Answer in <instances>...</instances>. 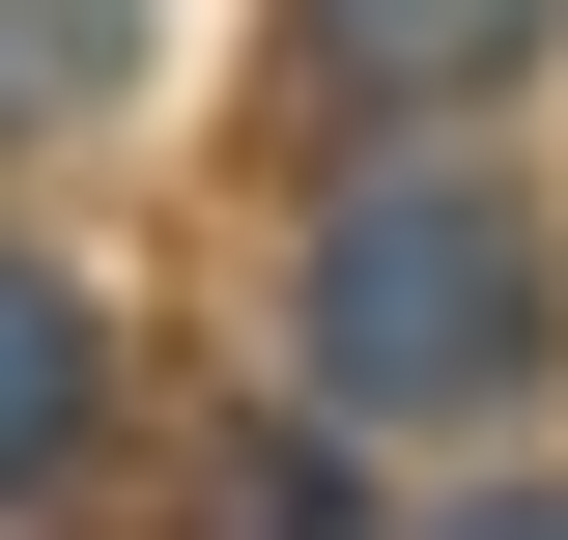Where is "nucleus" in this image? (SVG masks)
<instances>
[{
	"instance_id": "nucleus-3",
	"label": "nucleus",
	"mask_w": 568,
	"mask_h": 540,
	"mask_svg": "<svg viewBox=\"0 0 568 540\" xmlns=\"http://www.w3.org/2000/svg\"><path fill=\"white\" fill-rule=\"evenodd\" d=\"M58 456H85V284L0 257V483H58Z\"/></svg>"
},
{
	"instance_id": "nucleus-4",
	"label": "nucleus",
	"mask_w": 568,
	"mask_h": 540,
	"mask_svg": "<svg viewBox=\"0 0 568 540\" xmlns=\"http://www.w3.org/2000/svg\"><path fill=\"white\" fill-rule=\"evenodd\" d=\"M114 29H142V0H0V114H58V86H114Z\"/></svg>"
},
{
	"instance_id": "nucleus-1",
	"label": "nucleus",
	"mask_w": 568,
	"mask_h": 540,
	"mask_svg": "<svg viewBox=\"0 0 568 540\" xmlns=\"http://www.w3.org/2000/svg\"><path fill=\"white\" fill-rule=\"evenodd\" d=\"M511 370H540V228L484 171H369L313 228V399L342 427H484Z\"/></svg>"
},
{
	"instance_id": "nucleus-5",
	"label": "nucleus",
	"mask_w": 568,
	"mask_h": 540,
	"mask_svg": "<svg viewBox=\"0 0 568 540\" xmlns=\"http://www.w3.org/2000/svg\"><path fill=\"white\" fill-rule=\"evenodd\" d=\"M455 540H568V483H540V512H455Z\"/></svg>"
},
{
	"instance_id": "nucleus-2",
	"label": "nucleus",
	"mask_w": 568,
	"mask_h": 540,
	"mask_svg": "<svg viewBox=\"0 0 568 540\" xmlns=\"http://www.w3.org/2000/svg\"><path fill=\"white\" fill-rule=\"evenodd\" d=\"M540 0H313V86H511Z\"/></svg>"
}]
</instances>
